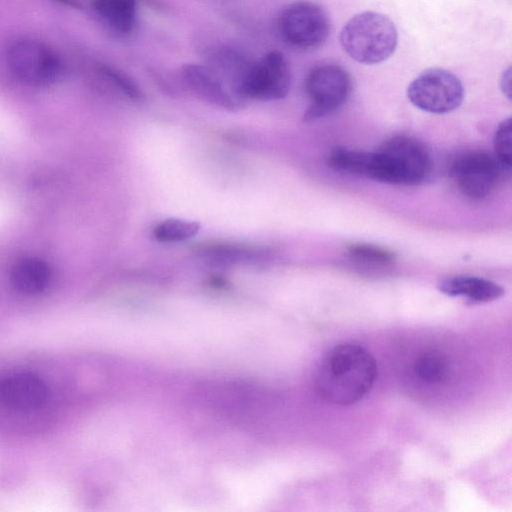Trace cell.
<instances>
[{
	"label": "cell",
	"mask_w": 512,
	"mask_h": 512,
	"mask_svg": "<svg viewBox=\"0 0 512 512\" xmlns=\"http://www.w3.org/2000/svg\"><path fill=\"white\" fill-rule=\"evenodd\" d=\"M379 182L415 185L423 182L431 171L426 148L407 136L387 140L377 151Z\"/></svg>",
	"instance_id": "3"
},
{
	"label": "cell",
	"mask_w": 512,
	"mask_h": 512,
	"mask_svg": "<svg viewBox=\"0 0 512 512\" xmlns=\"http://www.w3.org/2000/svg\"><path fill=\"white\" fill-rule=\"evenodd\" d=\"M351 257L374 264H389L395 256L388 250L370 244H355L348 248Z\"/></svg>",
	"instance_id": "19"
},
{
	"label": "cell",
	"mask_w": 512,
	"mask_h": 512,
	"mask_svg": "<svg viewBox=\"0 0 512 512\" xmlns=\"http://www.w3.org/2000/svg\"><path fill=\"white\" fill-rule=\"evenodd\" d=\"M511 124V118L503 120L497 128L493 140L495 158L505 170L511 168Z\"/></svg>",
	"instance_id": "17"
},
{
	"label": "cell",
	"mask_w": 512,
	"mask_h": 512,
	"mask_svg": "<svg viewBox=\"0 0 512 512\" xmlns=\"http://www.w3.org/2000/svg\"><path fill=\"white\" fill-rule=\"evenodd\" d=\"M99 72L131 100L140 101L143 98L138 86L125 73L107 65L100 66Z\"/></svg>",
	"instance_id": "18"
},
{
	"label": "cell",
	"mask_w": 512,
	"mask_h": 512,
	"mask_svg": "<svg viewBox=\"0 0 512 512\" xmlns=\"http://www.w3.org/2000/svg\"><path fill=\"white\" fill-rule=\"evenodd\" d=\"M377 365L362 346L343 343L332 347L322 358L316 376L319 394L327 402L350 405L373 387Z\"/></svg>",
	"instance_id": "1"
},
{
	"label": "cell",
	"mask_w": 512,
	"mask_h": 512,
	"mask_svg": "<svg viewBox=\"0 0 512 512\" xmlns=\"http://www.w3.org/2000/svg\"><path fill=\"white\" fill-rule=\"evenodd\" d=\"M291 86V71L285 56L270 51L255 61H247L235 83V93L247 99L271 101L287 96Z\"/></svg>",
	"instance_id": "5"
},
{
	"label": "cell",
	"mask_w": 512,
	"mask_h": 512,
	"mask_svg": "<svg viewBox=\"0 0 512 512\" xmlns=\"http://www.w3.org/2000/svg\"><path fill=\"white\" fill-rule=\"evenodd\" d=\"M6 64L10 73L21 83L48 86L57 82L64 70L57 52L38 39L20 38L6 49Z\"/></svg>",
	"instance_id": "4"
},
{
	"label": "cell",
	"mask_w": 512,
	"mask_h": 512,
	"mask_svg": "<svg viewBox=\"0 0 512 512\" xmlns=\"http://www.w3.org/2000/svg\"><path fill=\"white\" fill-rule=\"evenodd\" d=\"M344 51L362 64H378L388 59L397 46L394 23L378 12L365 11L354 15L340 32Z\"/></svg>",
	"instance_id": "2"
},
{
	"label": "cell",
	"mask_w": 512,
	"mask_h": 512,
	"mask_svg": "<svg viewBox=\"0 0 512 512\" xmlns=\"http://www.w3.org/2000/svg\"><path fill=\"white\" fill-rule=\"evenodd\" d=\"M438 290L451 297H465L473 302L494 301L504 294L497 283L475 276L459 275L445 278L438 283Z\"/></svg>",
	"instance_id": "12"
},
{
	"label": "cell",
	"mask_w": 512,
	"mask_h": 512,
	"mask_svg": "<svg viewBox=\"0 0 512 512\" xmlns=\"http://www.w3.org/2000/svg\"><path fill=\"white\" fill-rule=\"evenodd\" d=\"M47 395V386L33 374H13L0 381V401L11 409H35L46 401Z\"/></svg>",
	"instance_id": "11"
},
{
	"label": "cell",
	"mask_w": 512,
	"mask_h": 512,
	"mask_svg": "<svg viewBox=\"0 0 512 512\" xmlns=\"http://www.w3.org/2000/svg\"><path fill=\"white\" fill-rule=\"evenodd\" d=\"M185 84L198 97L227 110L242 107V101L230 83L216 69L199 64H186L181 69Z\"/></svg>",
	"instance_id": "10"
},
{
	"label": "cell",
	"mask_w": 512,
	"mask_h": 512,
	"mask_svg": "<svg viewBox=\"0 0 512 512\" xmlns=\"http://www.w3.org/2000/svg\"><path fill=\"white\" fill-rule=\"evenodd\" d=\"M277 30L284 42L300 49L322 45L330 32L325 10L311 1H296L279 14Z\"/></svg>",
	"instance_id": "6"
},
{
	"label": "cell",
	"mask_w": 512,
	"mask_h": 512,
	"mask_svg": "<svg viewBox=\"0 0 512 512\" xmlns=\"http://www.w3.org/2000/svg\"><path fill=\"white\" fill-rule=\"evenodd\" d=\"M50 276V269L44 261L29 257L14 264L10 273V282L16 291L33 295L46 289Z\"/></svg>",
	"instance_id": "13"
},
{
	"label": "cell",
	"mask_w": 512,
	"mask_h": 512,
	"mask_svg": "<svg viewBox=\"0 0 512 512\" xmlns=\"http://www.w3.org/2000/svg\"><path fill=\"white\" fill-rule=\"evenodd\" d=\"M415 374L425 382L439 383L446 379L449 366L446 358L437 352L420 355L414 364Z\"/></svg>",
	"instance_id": "16"
},
{
	"label": "cell",
	"mask_w": 512,
	"mask_h": 512,
	"mask_svg": "<svg viewBox=\"0 0 512 512\" xmlns=\"http://www.w3.org/2000/svg\"><path fill=\"white\" fill-rule=\"evenodd\" d=\"M138 0H91L93 11L113 31L127 35L136 25Z\"/></svg>",
	"instance_id": "14"
},
{
	"label": "cell",
	"mask_w": 512,
	"mask_h": 512,
	"mask_svg": "<svg viewBox=\"0 0 512 512\" xmlns=\"http://www.w3.org/2000/svg\"><path fill=\"white\" fill-rule=\"evenodd\" d=\"M409 101L420 110L445 114L458 108L464 98V87L457 76L442 68H429L408 86Z\"/></svg>",
	"instance_id": "7"
},
{
	"label": "cell",
	"mask_w": 512,
	"mask_h": 512,
	"mask_svg": "<svg viewBox=\"0 0 512 512\" xmlns=\"http://www.w3.org/2000/svg\"><path fill=\"white\" fill-rule=\"evenodd\" d=\"M63 5L73 8H80L82 6L81 0H55Z\"/></svg>",
	"instance_id": "21"
},
{
	"label": "cell",
	"mask_w": 512,
	"mask_h": 512,
	"mask_svg": "<svg viewBox=\"0 0 512 512\" xmlns=\"http://www.w3.org/2000/svg\"><path fill=\"white\" fill-rule=\"evenodd\" d=\"M511 70L510 68L505 71L502 75V79H501V87H502V90H503V93H505L507 95L508 98H510V83H511Z\"/></svg>",
	"instance_id": "20"
},
{
	"label": "cell",
	"mask_w": 512,
	"mask_h": 512,
	"mask_svg": "<svg viewBox=\"0 0 512 512\" xmlns=\"http://www.w3.org/2000/svg\"><path fill=\"white\" fill-rule=\"evenodd\" d=\"M351 89V77L341 66L321 64L313 67L305 79L310 100L305 120L317 119L340 108L348 100Z\"/></svg>",
	"instance_id": "8"
},
{
	"label": "cell",
	"mask_w": 512,
	"mask_h": 512,
	"mask_svg": "<svg viewBox=\"0 0 512 512\" xmlns=\"http://www.w3.org/2000/svg\"><path fill=\"white\" fill-rule=\"evenodd\" d=\"M200 230L196 221L170 218L155 226L153 235L160 242H180L194 237Z\"/></svg>",
	"instance_id": "15"
},
{
	"label": "cell",
	"mask_w": 512,
	"mask_h": 512,
	"mask_svg": "<svg viewBox=\"0 0 512 512\" xmlns=\"http://www.w3.org/2000/svg\"><path fill=\"white\" fill-rule=\"evenodd\" d=\"M501 169L495 156L483 151H471L453 162L451 175L464 195L481 199L495 188Z\"/></svg>",
	"instance_id": "9"
}]
</instances>
